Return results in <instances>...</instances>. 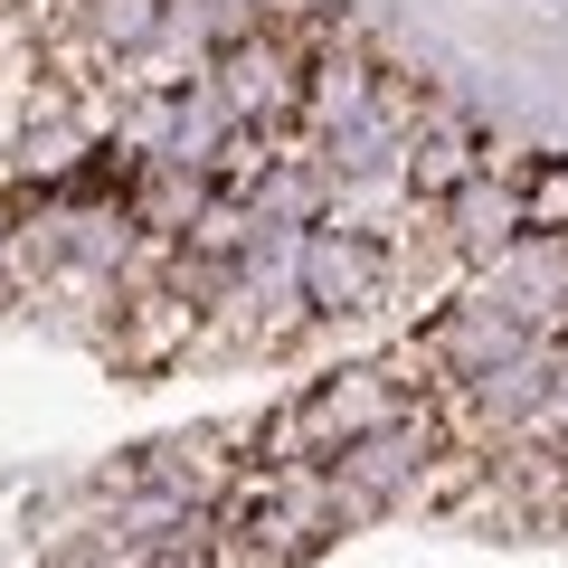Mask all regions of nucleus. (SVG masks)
I'll list each match as a JSON object with an SVG mask.
<instances>
[{"instance_id":"obj_1","label":"nucleus","mask_w":568,"mask_h":568,"mask_svg":"<svg viewBox=\"0 0 568 568\" xmlns=\"http://www.w3.org/2000/svg\"><path fill=\"white\" fill-rule=\"evenodd\" d=\"M503 219H511V246H568V162L559 152H511L503 162Z\"/></svg>"}]
</instances>
